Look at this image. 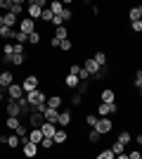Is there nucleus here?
<instances>
[{
	"label": "nucleus",
	"instance_id": "nucleus-1",
	"mask_svg": "<svg viewBox=\"0 0 142 159\" xmlns=\"http://www.w3.org/2000/svg\"><path fill=\"white\" fill-rule=\"evenodd\" d=\"M121 112V107L116 105V100L114 102H100V105H97V114H100V116H111V114H118Z\"/></svg>",
	"mask_w": 142,
	"mask_h": 159
},
{
	"label": "nucleus",
	"instance_id": "nucleus-2",
	"mask_svg": "<svg viewBox=\"0 0 142 159\" xmlns=\"http://www.w3.org/2000/svg\"><path fill=\"white\" fill-rule=\"evenodd\" d=\"M26 100L31 102V105H45L47 93L43 90V88H36V90H31V93H26Z\"/></svg>",
	"mask_w": 142,
	"mask_h": 159
},
{
	"label": "nucleus",
	"instance_id": "nucleus-3",
	"mask_svg": "<svg viewBox=\"0 0 142 159\" xmlns=\"http://www.w3.org/2000/svg\"><path fill=\"white\" fill-rule=\"evenodd\" d=\"M21 152H24V157H36V154L41 152V145L26 138V140H21Z\"/></svg>",
	"mask_w": 142,
	"mask_h": 159
},
{
	"label": "nucleus",
	"instance_id": "nucleus-4",
	"mask_svg": "<svg viewBox=\"0 0 142 159\" xmlns=\"http://www.w3.org/2000/svg\"><path fill=\"white\" fill-rule=\"evenodd\" d=\"M21 86H24V93H31L36 88H41V79H38L36 74H26L24 81H21Z\"/></svg>",
	"mask_w": 142,
	"mask_h": 159
},
{
	"label": "nucleus",
	"instance_id": "nucleus-5",
	"mask_svg": "<svg viewBox=\"0 0 142 159\" xmlns=\"http://www.w3.org/2000/svg\"><path fill=\"white\" fill-rule=\"evenodd\" d=\"M93 128H97V131H100L102 135H107V133H111V131H114V121L109 119V116H100V119H97V124H95Z\"/></svg>",
	"mask_w": 142,
	"mask_h": 159
},
{
	"label": "nucleus",
	"instance_id": "nucleus-6",
	"mask_svg": "<svg viewBox=\"0 0 142 159\" xmlns=\"http://www.w3.org/2000/svg\"><path fill=\"white\" fill-rule=\"evenodd\" d=\"M5 114H7V116H19V114H21V109H19V100L7 98V102H5Z\"/></svg>",
	"mask_w": 142,
	"mask_h": 159
},
{
	"label": "nucleus",
	"instance_id": "nucleus-7",
	"mask_svg": "<svg viewBox=\"0 0 142 159\" xmlns=\"http://www.w3.org/2000/svg\"><path fill=\"white\" fill-rule=\"evenodd\" d=\"M5 93H7V98H12V100H19V98H24V95H26V93H24V86H21V83H17V81L7 88Z\"/></svg>",
	"mask_w": 142,
	"mask_h": 159
},
{
	"label": "nucleus",
	"instance_id": "nucleus-8",
	"mask_svg": "<svg viewBox=\"0 0 142 159\" xmlns=\"http://www.w3.org/2000/svg\"><path fill=\"white\" fill-rule=\"evenodd\" d=\"M52 138H54V145H67V143H69V131L64 126H59L57 131H54Z\"/></svg>",
	"mask_w": 142,
	"mask_h": 159
},
{
	"label": "nucleus",
	"instance_id": "nucleus-9",
	"mask_svg": "<svg viewBox=\"0 0 142 159\" xmlns=\"http://www.w3.org/2000/svg\"><path fill=\"white\" fill-rule=\"evenodd\" d=\"M12 83H14V74L10 71V69H2V71H0V86L7 90V88L12 86Z\"/></svg>",
	"mask_w": 142,
	"mask_h": 159
},
{
	"label": "nucleus",
	"instance_id": "nucleus-10",
	"mask_svg": "<svg viewBox=\"0 0 142 159\" xmlns=\"http://www.w3.org/2000/svg\"><path fill=\"white\" fill-rule=\"evenodd\" d=\"M36 21L38 19H31V17H26V19H19V31H24V33H31V31H36Z\"/></svg>",
	"mask_w": 142,
	"mask_h": 159
},
{
	"label": "nucleus",
	"instance_id": "nucleus-11",
	"mask_svg": "<svg viewBox=\"0 0 142 159\" xmlns=\"http://www.w3.org/2000/svg\"><path fill=\"white\" fill-rule=\"evenodd\" d=\"M45 105H47V107H54V109H62V105H64V98H62L59 93H52V95H47Z\"/></svg>",
	"mask_w": 142,
	"mask_h": 159
},
{
	"label": "nucleus",
	"instance_id": "nucleus-12",
	"mask_svg": "<svg viewBox=\"0 0 142 159\" xmlns=\"http://www.w3.org/2000/svg\"><path fill=\"white\" fill-rule=\"evenodd\" d=\"M71 119H74V116H71V109H59V119H57V126H64V128H67L69 124H71Z\"/></svg>",
	"mask_w": 142,
	"mask_h": 159
},
{
	"label": "nucleus",
	"instance_id": "nucleus-13",
	"mask_svg": "<svg viewBox=\"0 0 142 159\" xmlns=\"http://www.w3.org/2000/svg\"><path fill=\"white\" fill-rule=\"evenodd\" d=\"M26 14L31 17V19H41L43 7H41V5H36V2H28V5H26Z\"/></svg>",
	"mask_w": 142,
	"mask_h": 159
},
{
	"label": "nucleus",
	"instance_id": "nucleus-14",
	"mask_svg": "<svg viewBox=\"0 0 142 159\" xmlns=\"http://www.w3.org/2000/svg\"><path fill=\"white\" fill-rule=\"evenodd\" d=\"M83 66H85V69H88V74H90V79H93L95 74H97V71H100V69H102V66L97 64V62H95L93 57H85V62H83Z\"/></svg>",
	"mask_w": 142,
	"mask_h": 159
},
{
	"label": "nucleus",
	"instance_id": "nucleus-15",
	"mask_svg": "<svg viewBox=\"0 0 142 159\" xmlns=\"http://www.w3.org/2000/svg\"><path fill=\"white\" fill-rule=\"evenodd\" d=\"M43 114H45V121H52V124H57V119H59V109H54V107H47L43 109Z\"/></svg>",
	"mask_w": 142,
	"mask_h": 159
},
{
	"label": "nucleus",
	"instance_id": "nucleus-16",
	"mask_svg": "<svg viewBox=\"0 0 142 159\" xmlns=\"http://www.w3.org/2000/svg\"><path fill=\"white\" fill-rule=\"evenodd\" d=\"M78 81H81V79H78V74H71V71H69L67 76H64V86H67V88H71V90H76Z\"/></svg>",
	"mask_w": 142,
	"mask_h": 159
},
{
	"label": "nucleus",
	"instance_id": "nucleus-17",
	"mask_svg": "<svg viewBox=\"0 0 142 159\" xmlns=\"http://www.w3.org/2000/svg\"><path fill=\"white\" fill-rule=\"evenodd\" d=\"M41 131H43V135L52 138L54 131H57V124H52V121H43V124H41Z\"/></svg>",
	"mask_w": 142,
	"mask_h": 159
},
{
	"label": "nucleus",
	"instance_id": "nucleus-18",
	"mask_svg": "<svg viewBox=\"0 0 142 159\" xmlns=\"http://www.w3.org/2000/svg\"><path fill=\"white\" fill-rule=\"evenodd\" d=\"M116 100V93H114V88H104L100 95V102H114Z\"/></svg>",
	"mask_w": 142,
	"mask_h": 159
},
{
	"label": "nucleus",
	"instance_id": "nucleus-19",
	"mask_svg": "<svg viewBox=\"0 0 142 159\" xmlns=\"http://www.w3.org/2000/svg\"><path fill=\"white\" fill-rule=\"evenodd\" d=\"M17 24H19V17H17V14H14V12H5V26L14 29V26H17Z\"/></svg>",
	"mask_w": 142,
	"mask_h": 159
},
{
	"label": "nucleus",
	"instance_id": "nucleus-20",
	"mask_svg": "<svg viewBox=\"0 0 142 159\" xmlns=\"http://www.w3.org/2000/svg\"><path fill=\"white\" fill-rule=\"evenodd\" d=\"M93 60L97 62V64L100 66H107V62H109V57H107V52H104V50H97V52L93 55Z\"/></svg>",
	"mask_w": 142,
	"mask_h": 159
},
{
	"label": "nucleus",
	"instance_id": "nucleus-21",
	"mask_svg": "<svg viewBox=\"0 0 142 159\" xmlns=\"http://www.w3.org/2000/svg\"><path fill=\"white\" fill-rule=\"evenodd\" d=\"M19 124H21V116H7V119H5V126L10 128V131H17Z\"/></svg>",
	"mask_w": 142,
	"mask_h": 159
},
{
	"label": "nucleus",
	"instance_id": "nucleus-22",
	"mask_svg": "<svg viewBox=\"0 0 142 159\" xmlns=\"http://www.w3.org/2000/svg\"><path fill=\"white\" fill-rule=\"evenodd\" d=\"M7 147H12V150H17V147H21V138L14 133V135H7Z\"/></svg>",
	"mask_w": 142,
	"mask_h": 159
},
{
	"label": "nucleus",
	"instance_id": "nucleus-23",
	"mask_svg": "<svg viewBox=\"0 0 142 159\" xmlns=\"http://www.w3.org/2000/svg\"><path fill=\"white\" fill-rule=\"evenodd\" d=\"M54 19V12L50 10V7H43V14H41V21H45V24H52Z\"/></svg>",
	"mask_w": 142,
	"mask_h": 159
},
{
	"label": "nucleus",
	"instance_id": "nucleus-24",
	"mask_svg": "<svg viewBox=\"0 0 142 159\" xmlns=\"http://www.w3.org/2000/svg\"><path fill=\"white\" fill-rule=\"evenodd\" d=\"M100 138H102V133L97 131V128H90V131H88V143H90V145L100 143Z\"/></svg>",
	"mask_w": 142,
	"mask_h": 159
},
{
	"label": "nucleus",
	"instance_id": "nucleus-25",
	"mask_svg": "<svg viewBox=\"0 0 142 159\" xmlns=\"http://www.w3.org/2000/svg\"><path fill=\"white\" fill-rule=\"evenodd\" d=\"M59 19H62V24L71 21V19H74V10H71V7H64V10H62V14H59Z\"/></svg>",
	"mask_w": 142,
	"mask_h": 159
},
{
	"label": "nucleus",
	"instance_id": "nucleus-26",
	"mask_svg": "<svg viewBox=\"0 0 142 159\" xmlns=\"http://www.w3.org/2000/svg\"><path fill=\"white\" fill-rule=\"evenodd\" d=\"M52 147H54V138H47V135H45V138L41 140V150H43V152H50Z\"/></svg>",
	"mask_w": 142,
	"mask_h": 159
},
{
	"label": "nucleus",
	"instance_id": "nucleus-27",
	"mask_svg": "<svg viewBox=\"0 0 142 159\" xmlns=\"http://www.w3.org/2000/svg\"><path fill=\"white\" fill-rule=\"evenodd\" d=\"M41 40H43V36H41V31H38V29L28 33V43H31V45H41Z\"/></svg>",
	"mask_w": 142,
	"mask_h": 159
},
{
	"label": "nucleus",
	"instance_id": "nucleus-28",
	"mask_svg": "<svg viewBox=\"0 0 142 159\" xmlns=\"http://www.w3.org/2000/svg\"><path fill=\"white\" fill-rule=\"evenodd\" d=\"M14 43H28V33H24V31H19V29H14Z\"/></svg>",
	"mask_w": 142,
	"mask_h": 159
},
{
	"label": "nucleus",
	"instance_id": "nucleus-29",
	"mask_svg": "<svg viewBox=\"0 0 142 159\" xmlns=\"http://www.w3.org/2000/svg\"><path fill=\"white\" fill-rule=\"evenodd\" d=\"M50 10H52L54 14H62V10H64V2H62V0H50Z\"/></svg>",
	"mask_w": 142,
	"mask_h": 159
},
{
	"label": "nucleus",
	"instance_id": "nucleus-30",
	"mask_svg": "<svg viewBox=\"0 0 142 159\" xmlns=\"http://www.w3.org/2000/svg\"><path fill=\"white\" fill-rule=\"evenodd\" d=\"M116 140H121L123 145H130L133 135H130V131H121V133H116Z\"/></svg>",
	"mask_w": 142,
	"mask_h": 159
},
{
	"label": "nucleus",
	"instance_id": "nucleus-31",
	"mask_svg": "<svg viewBox=\"0 0 142 159\" xmlns=\"http://www.w3.org/2000/svg\"><path fill=\"white\" fill-rule=\"evenodd\" d=\"M54 36H57V38H59V40L69 38V29L64 26V24H62V26H54Z\"/></svg>",
	"mask_w": 142,
	"mask_h": 159
},
{
	"label": "nucleus",
	"instance_id": "nucleus-32",
	"mask_svg": "<svg viewBox=\"0 0 142 159\" xmlns=\"http://www.w3.org/2000/svg\"><path fill=\"white\" fill-rule=\"evenodd\" d=\"M88 90H90V79H88V81H78V86H76V93L85 95Z\"/></svg>",
	"mask_w": 142,
	"mask_h": 159
},
{
	"label": "nucleus",
	"instance_id": "nucleus-33",
	"mask_svg": "<svg viewBox=\"0 0 142 159\" xmlns=\"http://www.w3.org/2000/svg\"><path fill=\"white\" fill-rule=\"evenodd\" d=\"M135 19H142L140 17V5H135V7L128 10V21H135Z\"/></svg>",
	"mask_w": 142,
	"mask_h": 159
},
{
	"label": "nucleus",
	"instance_id": "nucleus-34",
	"mask_svg": "<svg viewBox=\"0 0 142 159\" xmlns=\"http://www.w3.org/2000/svg\"><path fill=\"white\" fill-rule=\"evenodd\" d=\"M97 119H100V114H97V112H90V114H85V126H90V128H93L95 126V124H97Z\"/></svg>",
	"mask_w": 142,
	"mask_h": 159
},
{
	"label": "nucleus",
	"instance_id": "nucleus-35",
	"mask_svg": "<svg viewBox=\"0 0 142 159\" xmlns=\"http://www.w3.org/2000/svg\"><path fill=\"white\" fill-rule=\"evenodd\" d=\"M12 36H14V29H10V26H0V38L10 40Z\"/></svg>",
	"mask_w": 142,
	"mask_h": 159
},
{
	"label": "nucleus",
	"instance_id": "nucleus-36",
	"mask_svg": "<svg viewBox=\"0 0 142 159\" xmlns=\"http://www.w3.org/2000/svg\"><path fill=\"white\" fill-rule=\"evenodd\" d=\"M14 133H17V135H19L21 140H26V138H28V126H24V124H19V126H17V131H14Z\"/></svg>",
	"mask_w": 142,
	"mask_h": 159
},
{
	"label": "nucleus",
	"instance_id": "nucleus-37",
	"mask_svg": "<svg viewBox=\"0 0 142 159\" xmlns=\"http://www.w3.org/2000/svg\"><path fill=\"white\" fill-rule=\"evenodd\" d=\"M116 154H114V150H111V147H107V150H102L100 154H97V159H114Z\"/></svg>",
	"mask_w": 142,
	"mask_h": 159
},
{
	"label": "nucleus",
	"instance_id": "nucleus-38",
	"mask_svg": "<svg viewBox=\"0 0 142 159\" xmlns=\"http://www.w3.org/2000/svg\"><path fill=\"white\" fill-rule=\"evenodd\" d=\"M59 50H64V52H71V50H74V43H71L69 38H64V40L59 43Z\"/></svg>",
	"mask_w": 142,
	"mask_h": 159
},
{
	"label": "nucleus",
	"instance_id": "nucleus-39",
	"mask_svg": "<svg viewBox=\"0 0 142 159\" xmlns=\"http://www.w3.org/2000/svg\"><path fill=\"white\" fill-rule=\"evenodd\" d=\"M24 62H26V52H24V55H12V64L14 66H21Z\"/></svg>",
	"mask_w": 142,
	"mask_h": 159
},
{
	"label": "nucleus",
	"instance_id": "nucleus-40",
	"mask_svg": "<svg viewBox=\"0 0 142 159\" xmlns=\"http://www.w3.org/2000/svg\"><path fill=\"white\" fill-rule=\"evenodd\" d=\"M111 150H114V154H123V152H126V145H123L121 140H116L114 145H111Z\"/></svg>",
	"mask_w": 142,
	"mask_h": 159
},
{
	"label": "nucleus",
	"instance_id": "nucleus-41",
	"mask_svg": "<svg viewBox=\"0 0 142 159\" xmlns=\"http://www.w3.org/2000/svg\"><path fill=\"white\" fill-rule=\"evenodd\" d=\"M130 31H133V33H142V19L130 21Z\"/></svg>",
	"mask_w": 142,
	"mask_h": 159
},
{
	"label": "nucleus",
	"instance_id": "nucleus-42",
	"mask_svg": "<svg viewBox=\"0 0 142 159\" xmlns=\"http://www.w3.org/2000/svg\"><path fill=\"white\" fill-rule=\"evenodd\" d=\"M71 105H74V107H81L83 105V95L81 93H74V95H71Z\"/></svg>",
	"mask_w": 142,
	"mask_h": 159
},
{
	"label": "nucleus",
	"instance_id": "nucleus-43",
	"mask_svg": "<svg viewBox=\"0 0 142 159\" xmlns=\"http://www.w3.org/2000/svg\"><path fill=\"white\" fill-rule=\"evenodd\" d=\"M133 86H135V88L142 86V69H137V71H135V76H133Z\"/></svg>",
	"mask_w": 142,
	"mask_h": 159
},
{
	"label": "nucleus",
	"instance_id": "nucleus-44",
	"mask_svg": "<svg viewBox=\"0 0 142 159\" xmlns=\"http://www.w3.org/2000/svg\"><path fill=\"white\" fill-rule=\"evenodd\" d=\"M0 10H2V12H10V10H12V0H0Z\"/></svg>",
	"mask_w": 142,
	"mask_h": 159
},
{
	"label": "nucleus",
	"instance_id": "nucleus-45",
	"mask_svg": "<svg viewBox=\"0 0 142 159\" xmlns=\"http://www.w3.org/2000/svg\"><path fill=\"white\" fill-rule=\"evenodd\" d=\"M59 43L62 40L57 38V36H52V38H50V50H59Z\"/></svg>",
	"mask_w": 142,
	"mask_h": 159
},
{
	"label": "nucleus",
	"instance_id": "nucleus-46",
	"mask_svg": "<svg viewBox=\"0 0 142 159\" xmlns=\"http://www.w3.org/2000/svg\"><path fill=\"white\" fill-rule=\"evenodd\" d=\"M10 12H14L17 17H21V14H24V5H14L12 2V10H10Z\"/></svg>",
	"mask_w": 142,
	"mask_h": 159
},
{
	"label": "nucleus",
	"instance_id": "nucleus-47",
	"mask_svg": "<svg viewBox=\"0 0 142 159\" xmlns=\"http://www.w3.org/2000/svg\"><path fill=\"white\" fill-rule=\"evenodd\" d=\"M81 66L83 64H78V62H71V64H69V71H71V74H78V71H81Z\"/></svg>",
	"mask_w": 142,
	"mask_h": 159
},
{
	"label": "nucleus",
	"instance_id": "nucleus-48",
	"mask_svg": "<svg viewBox=\"0 0 142 159\" xmlns=\"http://www.w3.org/2000/svg\"><path fill=\"white\" fill-rule=\"evenodd\" d=\"M78 79H81V81H88V79H90V74H88V69H85V66H81V71H78Z\"/></svg>",
	"mask_w": 142,
	"mask_h": 159
},
{
	"label": "nucleus",
	"instance_id": "nucleus-49",
	"mask_svg": "<svg viewBox=\"0 0 142 159\" xmlns=\"http://www.w3.org/2000/svg\"><path fill=\"white\" fill-rule=\"evenodd\" d=\"M128 157H130V159H142V152H140V150H130Z\"/></svg>",
	"mask_w": 142,
	"mask_h": 159
},
{
	"label": "nucleus",
	"instance_id": "nucleus-50",
	"mask_svg": "<svg viewBox=\"0 0 142 159\" xmlns=\"http://www.w3.org/2000/svg\"><path fill=\"white\" fill-rule=\"evenodd\" d=\"M28 2H36V5H41V7H47V5H50V0H28Z\"/></svg>",
	"mask_w": 142,
	"mask_h": 159
},
{
	"label": "nucleus",
	"instance_id": "nucleus-51",
	"mask_svg": "<svg viewBox=\"0 0 142 159\" xmlns=\"http://www.w3.org/2000/svg\"><path fill=\"white\" fill-rule=\"evenodd\" d=\"M62 2H64V7H71V5L76 2V0H62Z\"/></svg>",
	"mask_w": 142,
	"mask_h": 159
},
{
	"label": "nucleus",
	"instance_id": "nucleus-52",
	"mask_svg": "<svg viewBox=\"0 0 142 159\" xmlns=\"http://www.w3.org/2000/svg\"><path fill=\"white\" fill-rule=\"evenodd\" d=\"M0 26H5V12H0Z\"/></svg>",
	"mask_w": 142,
	"mask_h": 159
},
{
	"label": "nucleus",
	"instance_id": "nucleus-53",
	"mask_svg": "<svg viewBox=\"0 0 142 159\" xmlns=\"http://www.w3.org/2000/svg\"><path fill=\"white\" fill-rule=\"evenodd\" d=\"M12 2H14V5H26L28 0H12Z\"/></svg>",
	"mask_w": 142,
	"mask_h": 159
},
{
	"label": "nucleus",
	"instance_id": "nucleus-54",
	"mask_svg": "<svg viewBox=\"0 0 142 159\" xmlns=\"http://www.w3.org/2000/svg\"><path fill=\"white\" fill-rule=\"evenodd\" d=\"M135 143H137V145L142 147V133H140V135H135Z\"/></svg>",
	"mask_w": 142,
	"mask_h": 159
},
{
	"label": "nucleus",
	"instance_id": "nucleus-55",
	"mask_svg": "<svg viewBox=\"0 0 142 159\" xmlns=\"http://www.w3.org/2000/svg\"><path fill=\"white\" fill-rule=\"evenodd\" d=\"M5 95H7L5 90H0V102H2V100H5Z\"/></svg>",
	"mask_w": 142,
	"mask_h": 159
},
{
	"label": "nucleus",
	"instance_id": "nucleus-56",
	"mask_svg": "<svg viewBox=\"0 0 142 159\" xmlns=\"http://www.w3.org/2000/svg\"><path fill=\"white\" fill-rule=\"evenodd\" d=\"M137 90H140V98H142V86H140V88H137Z\"/></svg>",
	"mask_w": 142,
	"mask_h": 159
},
{
	"label": "nucleus",
	"instance_id": "nucleus-57",
	"mask_svg": "<svg viewBox=\"0 0 142 159\" xmlns=\"http://www.w3.org/2000/svg\"><path fill=\"white\" fill-rule=\"evenodd\" d=\"M140 133H142V128H140Z\"/></svg>",
	"mask_w": 142,
	"mask_h": 159
}]
</instances>
